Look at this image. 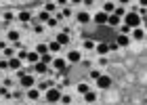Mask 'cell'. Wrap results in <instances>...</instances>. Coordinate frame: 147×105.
<instances>
[{
	"label": "cell",
	"mask_w": 147,
	"mask_h": 105,
	"mask_svg": "<svg viewBox=\"0 0 147 105\" xmlns=\"http://www.w3.org/2000/svg\"><path fill=\"white\" fill-rule=\"evenodd\" d=\"M17 105H21V103H17Z\"/></svg>",
	"instance_id": "45"
},
{
	"label": "cell",
	"mask_w": 147,
	"mask_h": 105,
	"mask_svg": "<svg viewBox=\"0 0 147 105\" xmlns=\"http://www.w3.org/2000/svg\"><path fill=\"white\" fill-rule=\"evenodd\" d=\"M57 23H59V21H57V17H53V19H51V21H49V23H46V25H49V28H55V25H57Z\"/></svg>",
	"instance_id": "37"
},
{
	"label": "cell",
	"mask_w": 147,
	"mask_h": 105,
	"mask_svg": "<svg viewBox=\"0 0 147 105\" xmlns=\"http://www.w3.org/2000/svg\"><path fill=\"white\" fill-rule=\"evenodd\" d=\"M9 69L11 71H19V69H21V59H19V57L9 59Z\"/></svg>",
	"instance_id": "5"
},
{
	"label": "cell",
	"mask_w": 147,
	"mask_h": 105,
	"mask_svg": "<svg viewBox=\"0 0 147 105\" xmlns=\"http://www.w3.org/2000/svg\"><path fill=\"white\" fill-rule=\"evenodd\" d=\"M4 21H6V23L13 21V15H11V13H4Z\"/></svg>",
	"instance_id": "38"
},
{
	"label": "cell",
	"mask_w": 147,
	"mask_h": 105,
	"mask_svg": "<svg viewBox=\"0 0 147 105\" xmlns=\"http://www.w3.org/2000/svg\"><path fill=\"white\" fill-rule=\"evenodd\" d=\"M4 48H9V46H6V42H4V40H0V50H4Z\"/></svg>",
	"instance_id": "43"
},
{
	"label": "cell",
	"mask_w": 147,
	"mask_h": 105,
	"mask_svg": "<svg viewBox=\"0 0 147 105\" xmlns=\"http://www.w3.org/2000/svg\"><path fill=\"white\" fill-rule=\"evenodd\" d=\"M57 50H61V44H59L57 40H51L49 42V52H57Z\"/></svg>",
	"instance_id": "21"
},
{
	"label": "cell",
	"mask_w": 147,
	"mask_h": 105,
	"mask_svg": "<svg viewBox=\"0 0 147 105\" xmlns=\"http://www.w3.org/2000/svg\"><path fill=\"white\" fill-rule=\"evenodd\" d=\"M15 57H19V59H21V61H28V57H30V52L28 50H25V48H21V50H19L17 52V55Z\"/></svg>",
	"instance_id": "28"
},
{
	"label": "cell",
	"mask_w": 147,
	"mask_h": 105,
	"mask_svg": "<svg viewBox=\"0 0 147 105\" xmlns=\"http://www.w3.org/2000/svg\"><path fill=\"white\" fill-rule=\"evenodd\" d=\"M28 99H32V101H38V99H40V90H38V86H34V88L28 90Z\"/></svg>",
	"instance_id": "14"
},
{
	"label": "cell",
	"mask_w": 147,
	"mask_h": 105,
	"mask_svg": "<svg viewBox=\"0 0 147 105\" xmlns=\"http://www.w3.org/2000/svg\"><path fill=\"white\" fill-rule=\"evenodd\" d=\"M61 88H57V86H53V88H49L46 90V101L49 103H57V101H61Z\"/></svg>",
	"instance_id": "2"
},
{
	"label": "cell",
	"mask_w": 147,
	"mask_h": 105,
	"mask_svg": "<svg viewBox=\"0 0 147 105\" xmlns=\"http://www.w3.org/2000/svg\"><path fill=\"white\" fill-rule=\"evenodd\" d=\"M107 25H111V28H120V25H122V19H120L118 15H109Z\"/></svg>",
	"instance_id": "13"
},
{
	"label": "cell",
	"mask_w": 147,
	"mask_h": 105,
	"mask_svg": "<svg viewBox=\"0 0 147 105\" xmlns=\"http://www.w3.org/2000/svg\"><path fill=\"white\" fill-rule=\"evenodd\" d=\"M44 11H46V13H51V15H53V13L57 11V2H44Z\"/></svg>",
	"instance_id": "24"
},
{
	"label": "cell",
	"mask_w": 147,
	"mask_h": 105,
	"mask_svg": "<svg viewBox=\"0 0 147 105\" xmlns=\"http://www.w3.org/2000/svg\"><path fill=\"white\" fill-rule=\"evenodd\" d=\"M67 61H69V63H78V61H82V52H80V50H69Z\"/></svg>",
	"instance_id": "7"
},
{
	"label": "cell",
	"mask_w": 147,
	"mask_h": 105,
	"mask_svg": "<svg viewBox=\"0 0 147 105\" xmlns=\"http://www.w3.org/2000/svg\"><path fill=\"white\" fill-rule=\"evenodd\" d=\"M116 42H118V46H128V44H130V36L120 34V36L116 38Z\"/></svg>",
	"instance_id": "11"
},
{
	"label": "cell",
	"mask_w": 147,
	"mask_h": 105,
	"mask_svg": "<svg viewBox=\"0 0 147 105\" xmlns=\"http://www.w3.org/2000/svg\"><path fill=\"white\" fill-rule=\"evenodd\" d=\"M76 19H78V23H88V21H90L92 17H90V15H88V13H86V11H80L78 15H76Z\"/></svg>",
	"instance_id": "10"
},
{
	"label": "cell",
	"mask_w": 147,
	"mask_h": 105,
	"mask_svg": "<svg viewBox=\"0 0 147 105\" xmlns=\"http://www.w3.org/2000/svg\"><path fill=\"white\" fill-rule=\"evenodd\" d=\"M36 19H40V21H44V23H49L51 19H53V15H51V13H46V11H42V13H38Z\"/></svg>",
	"instance_id": "18"
},
{
	"label": "cell",
	"mask_w": 147,
	"mask_h": 105,
	"mask_svg": "<svg viewBox=\"0 0 147 105\" xmlns=\"http://www.w3.org/2000/svg\"><path fill=\"white\" fill-rule=\"evenodd\" d=\"M59 76H63V78H65V76H69V67H65L63 71H59Z\"/></svg>",
	"instance_id": "40"
},
{
	"label": "cell",
	"mask_w": 147,
	"mask_h": 105,
	"mask_svg": "<svg viewBox=\"0 0 147 105\" xmlns=\"http://www.w3.org/2000/svg\"><path fill=\"white\" fill-rule=\"evenodd\" d=\"M92 21H95V23H99V25H103V23H107L109 21V15H107V13H95V15H92Z\"/></svg>",
	"instance_id": "4"
},
{
	"label": "cell",
	"mask_w": 147,
	"mask_h": 105,
	"mask_svg": "<svg viewBox=\"0 0 147 105\" xmlns=\"http://www.w3.org/2000/svg\"><path fill=\"white\" fill-rule=\"evenodd\" d=\"M65 67H67V61H65V59H55V61H53V69L63 71Z\"/></svg>",
	"instance_id": "8"
},
{
	"label": "cell",
	"mask_w": 147,
	"mask_h": 105,
	"mask_svg": "<svg viewBox=\"0 0 147 105\" xmlns=\"http://www.w3.org/2000/svg\"><path fill=\"white\" fill-rule=\"evenodd\" d=\"M34 71H36V74H49V65L40 61V63H36V65H34Z\"/></svg>",
	"instance_id": "12"
},
{
	"label": "cell",
	"mask_w": 147,
	"mask_h": 105,
	"mask_svg": "<svg viewBox=\"0 0 147 105\" xmlns=\"http://www.w3.org/2000/svg\"><path fill=\"white\" fill-rule=\"evenodd\" d=\"M107 50H109V44H105V42L97 44V52L99 55H107Z\"/></svg>",
	"instance_id": "22"
},
{
	"label": "cell",
	"mask_w": 147,
	"mask_h": 105,
	"mask_svg": "<svg viewBox=\"0 0 147 105\" xmlns=\"http://www.w3.org/2000/svg\"><path fill=\"white\" fill-rule=\"evenodd\" d=\"M13 97H15V99H21L23 93H21V90H15V93H13Z\"/></svg>",
	"instance_id": "39"
},
{
	"label": "cell",
	"mask_w": 147,
	"mask_h": 105,
	"mask_svg": "<svg viewBox=\"0 0 147 105\" xmlns=\"http://www.w3.org/2000/svg\"><path fill=\"white\" fill-rule=\"evenodd\" d=\"M76 88H78V93H80V95H86V93H88V90H90V86H88V84H86V82H80V84H78Z\"/></svg>",
	"instance_id": "23"
},
{
	"label": "cell",
	"mask_w": 147,
	"mask_h": 105,
	"mask_svg": "<svg viewBox=\"0 0 147 105\" xmlns=\"http://www.w3.org/2000/svg\"><path fill=\"white\" fill-rule=\"evenodd\" d=\"M61 15H63V17H71V9H69V6H65V9H63V13H61Z\"/></svg>",
	"instance_id": "36"
},
{
	"label": "cell",
	"mask_w": 147,
	"mask_h": 105,
	"mask_svg": "<svg viewBox=\"0 0 147 105\" xmlns=\"http://www.w3.org/2000/svg\"><path fill=\"white\" fill-rule=\"evenodd\" d=\"M113 15H118L120 19H124V17H126V11H124V6H118V9H116V13H113Z\"/></svg>",
	"instance_id": "29"
},
{
	"label": "cell",
	"mask_w": 147,
	"mask_h": 105,
	"mask_svg": "<svg viewBox=\"0 0 147 105\" xmlns=\"http://www.w3.org/2000/svg\"><path fill=\"white\" fill-rule=\"evenodd\" d=\"M6 38H9L11 42H19V32H17V30H9V34H6Z\"/></svg>",
	"instance_id": "20"
},
{
	"label": "cell",
	"mask_w": 147,
	"mask_h": 105,
	"mask_svg": "<svg viewBox=\"0 0 147 105\" xmlns=\"http://www.w3.org/2000/svg\"><path fill=\"white\" fill-rule=\"evenodd\" d=\"M36 52H38V55H46V52H49V44H38Z\"/></svg>",
	"instance_id": "27"
},
{
	"label": "cell",
	"mask_w": 147,
	"mask_h": 105,
	"mask_svg": "<svg viewBox=\"0 0 147 105\" xmlns=\"http://www.w3.org/2000/svg\"><path fill=\"white\" fill-rule=\"evenodd\" d=\"M19 86H21V88H34L36 86V78L34 76H32V74H28V76H23L21 78V80H19Z\"/></svg>",
	"instance_id": "3"
},
{
	"label": "cell",
	"mask_w": 147,
	"mask_h": 105,
	"mask_svg": "<svg viewBox=\"0 0 147 105\" xmlns=\"http://www.w3.org/2000/svg\"><path fill=\"white\" fill-rule=\"evenodd\" d=\"M122 23H126L130 30H137V28H141V15L139 13H126V17L122 19Z\"/></svg>",
	"instance_id": "1"
},
{
	"label": "cell",
	"mask_w": 147,
	"mask_h": 105,
	"mask_svg": "<svg viewBox=\"0 0 147 105\" xmlns=\"http://www.w3.org/2000/svg\"><path fill=\"white\" fill-rule=\"evenodd\" d=\"M128 32H130V28H128V25H126V23H122V25H120V34L128 36Z\"/></svg>",
	"instance_id": "32"
},
{
	"label": "cell",
	"mask_w": 147,
	"mask_h": 105,
	"mask_svg": "<svg viewBox=\"0 0 147 105\" xmlns=\"http://www.w3.org/2000/svg\"><path fill=\"white\" fill-rule=\"evenodd\" d=\"M84 48L86 50H92V48H97V44L92 42V40H84Z\"/></svg>",
	"instance_id": "31"
},
{
	"label": "cell",
	"mask_w": 147,
	"mask_h": 105,
	"mask_svg": "<svg viewBox=\"0 0 147 105\" xmlns=\"http://www.w3.org/2000/svg\"><path fill=\"white\" fill-rule=\"evenodd\" d=\"M97 86H99V88H109V86H111V78H109V76H101V78L97 80Z\"/></svg>",
	"instance_id": "6"
},
{
	"label": "cell",
	"mask_w": 147,
	"mask_h": 105,
	"mask_svg": "<svg viewBox=\"0 0 147 105\" xmlns=\"http://www.w3.org/2000/svg\"><path fill=\"white\" fill-rule=\"evenodd\" d=\"M55 40H57L59 44H61V46H65V44L69 42V36H67V34H63V32H61V34H57V36H55Z\"/></svg>",
	"instance_id": "17"
},
{
	"label": "cell",
	"mask_w": 147,
	"mask_h": 105,
	"mask_svg": "<svg viewBox=\"0 0 147 105\" xmlns=\"http://www.w3.org/2000/svg\"><path fill=\"white\" fill-rule=\"evenodd\" d=\"M99 65H103V67H105V65H107V59L101 57V59H99Z\"/></svg>",
	"instance_id": "41"
},
{
	"label": "cell",
	"mask_w": 147,
	"mask_h": 105,
	"mask_svg": "<svg viewBox=\"0 0 147 105\" xmlns=\"http://www.w3.org/2000/svg\"><path fill=\"white\" fill-rule=\"evenodd\" d=\"M116 9H118L116 2H103V13H107V15H113Z\"/></svg>",
	"instance_id": "9"
},
{
	"label": "cell",
	"mask_w": 147,
	"mask_h": 105,
	"mask_svg": "<svg viewBox=\"0 0 147 105\" xmlns=\"http://www.w3.org/2000/svg\"><path fill=\"white\" fill-rule=\"evenodd\" d=\"M137 4H141V9H147V0H139Z\"/></svg>",
	"instance_id": "42"
},
{
	"label": "cell",
	"mask_w": 147,
	"mask_h": 105,
	"mask_svg": "<svg viewBox=\"0 0 147 105\" xmlns=\"http://www.w3.org/2000/svg\"><path fill=\"white\" fill-rule=\"evenodd\" d=\"M130 38H137V40H143V38H145V32H143V28H137V30H132V32H130Z\"/></svg>",
	"instance_id": "16"
},
{
	"label": "cell",
	"mask_w": 147,
	"mask_h": 105,
	"mask_svg": "<svg viewBox=\"0 0 147 105\" xmlns=\"http://www.w3.org/2000/svg\"><path fill=\"white\" fill-rule=\"evenodd\" d=\"M0 69H9V59H0Z\"/></svg>",
	"instance_id": "33"
},
{
	"label": "cell",
	"mask_w": 147,
	"mask_h": 105,
	"mask_svg": "<svg viewBox=\"0 0 147 105\" xmlns=\"http://www.w3.org/2000/svg\"><path fill=\"white\" fill-rule=\"evenodd\" d=\"M61 103H63V105H69V103H71V97H69V95H63V97H61Z\"/></svg>",
	"instance_id": "34"
},
{
	"label": "cell",
	"mask_w": 147,
	"mask_h": 105,
	"mask_svg": "<svg viewBox=\"0 0 147 105\" xmlns=\"http://www.w3.org/2000/svg\"><path fill=\"white\" fill-rule=\"evenodd\" d=\"M0 88H2V82H0Z\"/></svg>",
	"instance_id": "44"
},
{
	"label": "cell",
	"mask_w": 147,
	"mask_h": 105,
	"mask_svg": "<svg viewBox=\"0 0 147 105\" xmlns=\"http://www.w3.org/2000/svg\"><path fill=\"white\" fill-rule=\"evenodd\" d=\"M42 30H44V28H42V25H40V23H36V21H34V32H36V34H42Z\"/></svg>",
	"instance_id": "35"
},
{
	"label": "cell",
	"mask_w": 147,
	"mask_h": 105,
	"mask_svg": "<svg viewBox=\"0 0 147 105\" xmlns=\"http://www.w3.org/2000/svg\"><path fill=\"white\" fill-rule=\"evenodd\" d=\"M17 52H15V48H4L2 50V59H13Z\"/></svg>",
	"instance_id": "25"
},
{
	"label": "cell",
	"mask_w": 147,
	"mask_h": 105,
	"mask_svg": "<svg viewBox=\"0 0 147 105\" xmlns=\"http://www.w3.org/2000/svg\"><path fill=\"white\" fill-rule=\"evenodd\" d=\"M90 78H92V80H99V78H101L103 74H101V71H99V69H90V74H88Z\"/></svg>",
	"instance_id": "30"
},
{
	"label": "cell",
	"mask_w": 147,
	"mask_h": 105,
	"mask_svg": "<svg viewBox=\"0 0 147 105\" xmlns=\"http://www.w3.org/2000/svg\"><path fill=\"white\" fill-rule=\"evenodd\" d=\"M84 101L86 103H95L97 101V93H95V90H88V93L84 95Z\"/></svg>",
	"instance_id": "19"
},
{
	"label": "cell",
	"mask_w": 147,
	"mask_h": 105,
	"mask_svg": "<svg viewBox=\"0 0 147 105\" xmlns=\"http://www.w3.org/2000/svg\"><path fill=\"white\" fill-rule=\"evenodd\" d=\"M28 61H30L32 65H36V63H40V55H38V52H30Z\"/></svg>",
	"instance_id": "26"
},
{
	"label": "cell",
	"mask_w": 147,
	"mask_h": 105,
	"mask_svg": "<svg viewBox=\"0 0 147 105\" xmlns=\"http://www.w3.org/2000/svg\"><path fill=\"white\" fill-rule=\"evenodd\" d=\"M17 19H19V21H23V23H28V21H34V19H32V13H30V11H21Z\"/></svg>",
	"instance_id": "15"
}]
</instances>
